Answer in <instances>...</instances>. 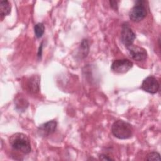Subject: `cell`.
<instances>
[{
    "mask_svg": "<svg viewBox=\"0 0 161 161\" xmlns=\"http://www.w3.org/2000/svg\"><path fill=\"white\" fill-rule=\"evenodd\" d=\"M9 143L14 150L25 154L29 153L31 150L28 137L22 133H16L11 135L9 138Z\"/></svg>",
    "mask_w": 161,
    "mask_h": 161,
    "instance_id": "obj_1",
    "label": "cell"
},
{
    "mask_svg": "<svg viewBox=\"0 0 161 161\" xmlns=\"http://www.w3.org/2000/svg\"><path fill=\"white\" fill-rule=\"evenodd\" d=\"M111 132L117 138L125 140L132 136L133 129L129 123L123 120H117L112 125Z\"/></svg>",
    "mask_w": 161,
    "mask_h": 161,
    "instance_id": "obj_2",
    "label": "cell"
},
{
    "mask_svg": "<svg viewBox=\"0 0 161 161\" xmlns=\"http://www.w3.org/2000/svg\"><path fill=\"white\" fill-rule=\"evenodd\" d=\"M145 2L137 1L135 5L132 8L129 13L130 19L133 22H139L143 19L147 15V10L143 5Z\"/></svg>",
    "mask_w": 161,
    "mask_h": 161,
    "instance_id": "obj_3",
    "label": "cell"
},
{
    "mask_svg": "<svg viewBox=\"0 0 161 161\" xmlns=\"http://www.w3.org/2000/svg\"><path fill=\"white\" fill-rule=\"evenodd\" d=\"M136 38V35L130 28L128 23H124L122 25L121 31V40L123 44L128 48L133 45Z\"/></svg>",
    "mask_w": 161,
    "mask_h": 161,
    "instance_id": "obj_4",
    "label": "cell"
},
{
    "mask_svg": "<svg viewBox=\"0 0 161 161\" xmlns=\"http://www.w3.org/2000/svg\"><path fill=\"white\" fill-rule=\"evenodd\" d=\"M133 65V62L128 59H117L113 61L111 69L116 73H126L132 68Z\"/></svg>",
    "mask_w": 161,
    "mask_h": 161,
    "instance_id": "obj_5",
    "label": "cell"
},
{
    "mask_svg": "<svg viewBox=\"0 0 161 161\" xmlns=\"http://www.w3.org/2000/svg\"><path fill=\"white\" fill-rule=\"evenodd\" d=\"M160 87V84L158 80L153 76L146 77L141 84V89L151 94H155L158 92Z\"/></svg>",
    "mask_w": 161,
    "mask_h": 161,
    "instance_id": "obj_6",
    "label": "cell"
},
{
    "mask_svg": "<svg viewBox=\"0 0 161 161\" xmlns=\"http://www.w3.org/2000/svg\"><path fill=\"white\" fill-rule=\"evenodd\" d=\"M130 57L138 62H142L147 59V52L146 50L137 45H131L127 48Z\"/></svg>",
    "mask_w": 161,
    "mask_h": 161,
    "instance_id": "obj_7",
    "label": "cell"
},
{
    "mask_svg": "<svg viewBox=\"0 0 161 161\" xmlns=\"http://www.w3.org/2000/svg\"><path fill=\"white\" fill-rule=\"evenodd\" d=\"M57 123L55 121L52 120L41 125L38 128V133L40 136H47L52 134L57 128Z\"/></svg>",
    "mask_w": 161,
    "mask_h": 161,
    "instance_id": "obj_8",
    "label": "cell"
},
{
    "mask_svg": "<svg viewBox=\"0 0 161 161\" xmlns=\"http://www.w3.org/2000/svg\"><path fill=\"white\" fill-rule=\"evenodd\" d=\"M40 78L37 75H32L28 80L27 88L28 91L31 94H36L40 91Z\"/></svg>",
    "mask_w": 161,
    "mask_h": 161,
    "instance_id": "obj_9",
    "label": "cell"
},
{
    "mask_svg": "<svg viewBox=\"0 0 161 161\" xmlns=\"http://www.w3.org/2000/svg\"><path fill=\"white\" fill-rule=\"evenodd\" d=\"M11 6L8 1H1L0 3V14L3 18L9 14L11 12Z\"/></svg>",
    "mask_w": 161,
    "mask_h": 161,
    "instance_id": "obj_10",
    "label": "cell"
},
{
    "mask_svg": "<svg viewBox=\"0 0 161 161\" xmlns=\"http://www.w3.org/2000/svg\"><path fill=\"white\" fill-rule=\"evenodd\" d=\"M89 51V45L87 40L84 39L82 40L80 47H79V55L80 58H85L87 57Z\"/></svg>",
    "mask_w": 161,
    "mask_h": 161,
    "instance_id": "obj_11",
    "label": "cell"
},
{
    "mask_svg": "<svg viewBox=\"0 0 161 161\" xmlns=\"http://www.w3.org/2000/svg\"><path fill=\"white\" fill-rule=\"evenodd\" d=\"M15 103H16V109H18V110L22 111H25L27 108L28 105V103L27 101L25 99H24L23 97H18L16 99Z\"/></svg>",
    "mask_w": 161,
    "mask_h": 161,
    "instance_id": "obj_12",
    "label": "cell"
},
{
    "mask_svg": "<svg viewBox=\"0 0 161 161\" xmlns=\"http://www.w3.org/2000/svg\"><path fill=\"white\" fill-rule=\"evenodd\" d=\"M45 31L44 25L42 23H38L36 24L34 26V32L36 38H39L42 36Z\"/></svg>",
    "mask_w": 161,
    "mask_h": 161,
    "instance_id": "obj_13",
    "label": "cell"
},
{
    "mask_svg": "<svg viewBox=\"0 0 161 161\" xmlns=\"http://www.w3.org/2000/svg\"><path fill=\"white\" fill-rule=\"evenodd\" d=\"M146 160H160V155L159 153L157 152H152L149 153L146 158Z\"/></svg>",
    "mask_w": 161,
    "mask_h": 161,
    "instance_id": "obj_14",
    "label": "cell"
},
{
    "mask_svg": "<svg viewBox=\"0 0 161 161\" xmlns=\"http://www.w3.org/2000/svg\"><path fill=\"white\" fill-rule=\"evenodd\" d=\"M118 1H109V4H110L111 8L112 9H113L114 10L117 11L118 8Z\"/></svg>",
    "mask_w": 161,
    "mask_h": 161,
    "instance_id": "obj_15",
    "label": "cell"
},
{
    "mask_svg": "<svg viewBox=\"0 0 161 161\" xmlns=\"http://www.w3.org/2000/svg\"><path fill=\"white\" fill-rule=\"evenodd\" d=\"M99 159L101 160H114L113 158L109 157V156L104 155V154H101L99 155Z\"/></svg>",
    "mask_w": 161,
    "mask_h": 161,
    "instance_id": "obj_16",
    "label": "cell"
}]
</instances>
